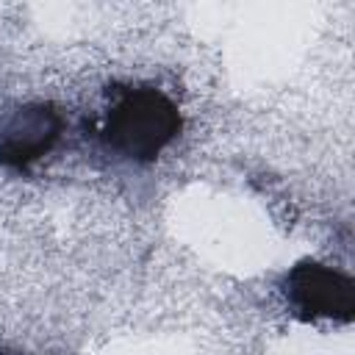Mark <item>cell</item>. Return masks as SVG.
I'll use <instances>...</instances> for the list:
<instances>
[{"label":"cell","instance_id":"obj_1","mask_svg":"<svg viewBox=\"0 0 355 355\" xmlns=\"http://www.w3.org/2000/svg\"><path fill=\"white\" fill-rule=\"evenodd\" d=\"M180 116L169 97L155 89H128L105 114L103 139L128 161L155 158L178 133Z\"/></svg>","mask_w":355,"mask_h":355},{"label":"cell","instance_id":"obj_2","mask_svg":"<svg viewBox=\"0 0 355 355\" xmlns=\"http://www.w3.org/2000/svg\"><path fill=\"white\" fill-rule=\"evenodd\" d=\"M64 119L44 103L17 105L0 119V161L8 166H31L44 158L61 139Z\"/></svg>","mask_w":355,"mask_h":355},{"label":"cell","instance_id":"obj_3","mask_svg":"<svg viewBox=\"0 0 355 355\" xmlns=\"http://www.w3.org/2000/svg\"><path fill=\"white\" fill-rule=\"evenodd\" d=\"M288 302L305 316H327V319H349L355 308L352 280L338 269L322 263H300L286 277Z\"/></svg>","mask_w":355,"mask_h":355},{"label":"cell","instance_id":"obj_4","mask_svg":"<svg viewBox=\"0 0 355 355\" xmlns=\"http://www.w3.org/2000/svg\"><path fill=\"white\" fill-rule=\"evenodd\" d=\"M0 355H14V352H3V349H0Z\"/></svg>","mask_w":355,"mask_h":355}]
</instances>
